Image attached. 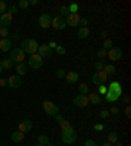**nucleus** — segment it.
<instances>
[{
	"mask_svg": "<svg viewBox=\"0 0 131 146\" xmlns=\"http://www.w3.org/2000/svg\"><path fill=\"white\" fill-rule=\"evenodd\" d=\"M122 93H123L122 85L118 81H113L109 85V88H107V91L105 94V100L109 102V103H113V102L118 100L119 98L122 97Z\"/></svg>",
	"mask_w": 131,
	"mask_h": 146,
	"instance_id": "obj_1",
	"label": "nucleus"
},
{
	"mask_svg": "<svg viewBox=\"0 0 131 146\" xmlns=\"http://www.w3.org/2000/svg\"><path fill=\"white\" fill-rule=\"evenodd\" d=\"M38 47H40V44H38V42L36 39H24L21 42V50L25 54H29V55L37 54Z\"/></svg>",
	"mask_w": 131,
	"mask_h": 146,
	"instance_id": "obj_2",
	"label": "nucleus"
},
{
	"mask_svg": "<svg viewBox=\"0 0 131 146\" xmlns=\"http://www.w3.org/2000/svg\"><path fill=\"white\" fill-rule=\"evenodd\" d=\"M62 141L64 143H73L75 141L77 140V134H76V131L73 129L72 127H70L68 129H64L62 131Z\"/></svg>",
	"mask_w": 131,
	"mask_h": 146,
	"instance_id": "obj_3",
	"label": "nucleus"
},
{
	"mask_svg": "<svg viewBox=\"0 0 131 146\" xmlns=\"http://www.w3.org/2000/svg\"><path fill=\"white\" fill-rule=\"evenodd\" d=\"M42 107L45 110V112L49 116H55L59 113V107L56 104H54L50 100H43L42 102Z\"/></svg>",
	"mask_w": 131,
	"mask_h": 146,
	"instance_id": "obj_4",
	"label": "nucleus"
},
{
	"mask_svg": "<svg viewBox=\"0 0 131 146\" xmlns=\"http://www.w3.org/2000/svg\"><path fill=\"white\" fill-rule=\"evenodd\" d=\"M107 80V74L104 72V70H100V72H96L93 76H92V82L95 85L100 86V85H104L105 82Z\"/></svg>",
	"mask_w": 131,
	"mask_h": 146,
	"instance_id": "obj_5",
	"label": "nucleus"
},
{
	"mask_svg": "<svg viewBox=\"0 0 131 146\" xmlns=\"http://www.w3.org/2000/svg\"><path fill=\"white\" fill-rule=\"evenodd\" d=\"M122 55H123V52L119 47H112L110 50H107V58L112 61L121 60V59H122Z\"/></svg>",
	"mask_w": 131,
	"mask_h": 146,
	"instance_id": "obj_6",
	"label": "nucleus"
},
{
	"mask_svg": "<svg viewBox=\"0 0 131 146\" xmlns=\"http://www.w3.org/2000/svg\"><path fill=\"white\" fill-rule=\"evenodd\" d=\"M43 65V60L38 54H33L29 56V67H32L33 69H38Z\"/></svg>",
	"mask_w": 131,
	"mask_h": 146,
	"instance_id": "obj_7",
	"label": "nucleus"
},
{
	"mask_svg": "<svg viewBox=\"0 0 131 146\" xmlns=\"http://www.w3.org/2000/svg\"><path fill=\"white\" fill-rule=\"evenodd\" d=\"M9 59H11L13 63L20 64V63H22L25 59V52L22 51L21 48H15V50H12V52H11V58Z\"/></svg>",
	"mask_w": 131,
	"mask_h": 146,
	"instance_id": "obj_8",
	"label": "nucleus"
},
{
	"mask_svg": "<svg viewBox=\"0 0 131 146\" xmlns=\"http://www.w3.org/2000/svg\"><path fill=\"white\" fill-rule=\"evenodd\" d=\"M80 18L81 17H80L77 13H70V15L67 16V18H66V25H68V26H71V27L79 26Z\"/></svg>",
	"mask_w": 131,
	"mask_h": 146,
	"instance_id": "obj_9",
	"label": "nucleus"
},
{
	"mask_svg": "<svg viewBox=\"0 0 131 146\" xmlns=\"http://www.w3.org/2000/svg\"><path fill=\"white\" fill-rule=\"evenodd\" d=\"M51 26L54 27L55 30H63V29L67 26V25H66V20H64L63 17H60V16H56V17H54L51 20Z\"/></svg>",
	"mask_w": 131,
	"mask_h": 146,
	"instance_id": "obj_10",
	"label": "nucleus"
},
{
	"mask_svg": "<svg viewBox=\"0 0 131 146\" xmlns=\"http://www.w3.org/2000/svg\"><path fill=\"white\" fill-rule=\"evenodd\" d=\"M73 104L76 107H87L89 104V99L87 95H83V94H79L76 97L73 98Z\"/></svg>",
	"mask_w": 131,
	"mask_h": 146,
	"instance_id": "obj_11",
	"label": "nucleus"
},
{
	"mask_svg": "<svg viewBox=\"0 0 131 146\" xmlns=\"http://www.w3.org/2000/svg\"><path fill=\"white\" fill-rule=\"evenodd\" d=\"M51 20L52 18L50 17L47 13H43V15H41L40 18H38V24H40V26L42 27V29H49V27L51 26Z\"/></svg>",
	"mask_w": 131,
	"mask_h": 146,
	"instance_id": "obj_12",
	"label": "nucleus"
},
{
	"mask_svg": "<svg viewBox=\"0 0 131 146\" xmlns=\"http://www.w3.org/2000/svg\"><path fill=\"white\" fill-rule=\"evenodd\" d=\"M37 54L40 55L41 58H50L52 55V50L50 48L47 44H41L40 47H38V51H37Z\"/></svg>",
	"mask_w": 131,
	"mask_h": 146,
	"instance_id": "obj_13",
	"label": "nucleus"
},
{
	"mask_svg": "<svg viewBox=\"0 0 131 146\" xmlns=\"http://www.w3.org/2000/svg\"><path fill=\"white\" fill-rule=\"evenodd\" d=\"M21 84H22V81H21V78H20V76H18V74H12V76L8 78V85L11 86L12 89L20 88V86H21Z\"/></svg>",
	"mask_w": 131,
	"mask_h": 146,
	"instance_id": "obj_14",
	"label": "nucleus"
},
{
	"mask_svg": "<svg viewBox=\"0 0 131 146\" xmlns=\"http://www.w3.org/2000/svg\"><path fill=\"white\" fill-rule=\"evenodd\" d=\"M12 15H9V13H4V15L0 16V25L3 27H8L9 25L12 24Z\"/></svg>",
	"mask_w": 131,
	"mask_h": 146,
	"instance_id": "obj_15",
	"label": "nucleus"
},
{
	"mask_svg": "<svg viewBox=\"0 0 131 146\" xmlns=\"http://www.w3.org/2000/svg\"><path fill=\"white\" fill-rule=\"evenodd\" d=\"M32 128H33V123L30 120H22L20 123V125H18V131L22 132V133H26V132L30 131Z\"/></svg>",
	"mask_w": 131,
	"mask_h": 146,
	"instance_id": "obj_16",
	"label": "nucleus"
},
{
	"mask_svg": "<svg viewBox=\"0 0 131 146\" xmlns=\"http://www.w3.org/2000/svg\"><path fill=\"white\" fill-rule=\"evenodd\" d=\"M12 47V42L8 39V38H3V39L0 40V50L3 52H8Z\"/></svg>",
	"mask_w": 131,
	"mask_h": 146,
	"instance_id": "obj_17",
	"label": "nucleus"
},
{
	"mask_svg": "<svg viewBox=\"0 0 131 146\" xmlns=\"http://www.w3.org/2000/svg\"><path fill=\"white\" fill-rule=\"evenodd\" d=\"M66 80L68 84H75L79 81V73L77 72H68L66 73Z\"/></svg>",
	"mask_w": 131,
	"mask_h": 146,
	"instance_id": "obj_18",
	"label": "nucleus"
},
{
	"mask_svg": "<svg viewBox=\"0 0 131 146\" xmlns=\"http://www.w3.org/2000/svg\"><path fill=\"white\" fill-rule=\"evenodd\" d=\"M87 97H88V99H89V103H92V104H100L101 102H102L101 97L97 93H92V94L87 95Z\"/></svg>",
	"mask_w": 131,
	"mask_h": 146,
	"instance_id": "obj_19",
	"label": "nucleus"
},
{
	"mask_svg": "<svg viewBox=\"0 0 131 146\" xmlns=\"http://www.w3.org/2000/svg\"><path fill=\"white\" fill-rule=\"evenodd\" d=\"M24 133L22 132H20V131H16V132H13L12 134H11V140L13 141V142H21L22 140H24Z\"/></svg>",
	"mask_w": 131,
	"mask_h": 146,
	"instance_id": "obj_20",
	"label": "nucleus"
},
{
	"mask_svg": "<svg viewBox=\"0 0 131 146\" xmlns=\"http://www.w3.org/2000/svg\"><path fill=\"white\" fill-rule=\"evenodd\" d=\"M16 72L18 73V76H24V74H26V72H28L26 64H25V63L17 64V67H16Z\"/></svg>",
	"mask_w": 131,
	"mask_h": 146,
	"instance_id": "obj_21",
	"label": "nucleus"
},
{
	"mask_svg": "<svg viewBox=\"0 0 131 146\" xmlns=\"http://www.w3.org/2000/svg\"><path fill=\"white\" fill-rule=\"evenodd\" d=\"M76 34H77V38L84 39V38H87V36L89 35V29H88V27H80Z\"/></svg>",
	"mask_w": 131,
	"mask_h": 146,
	"instance_id": "obj_22",
	"label": "nucleus"
},
{
	"mask_svg": "<svg viewBox=\"0 0 131 146\" xmlns=\"http://www.w3.org/2000/svg\"><path fill=\"white\" fill-rule=\"evenodd\" d=\"M102 70L106 73L107 76H109V74H114V73H116V67H114V64H105Z\"/></svg>",
	"mask_w": 131,
	"mask_h": 146,
	"instance_id": "obj_23",
	"label": "nucleus"
},
{
	"mask_svg": "<svg viewBox=\"0 0 131 146\" xmlns=\"http://www.w3.org/2000/svg\"><path fill=\"white\" fill-rule=\"evenodd\" d=\"M0 65H1L3 69H11V68L15 65V63H13L11 59H4V60H1V64H0Z\"/></svg>",
	"mask_w": 131,
	"mask_h": 146,
	"instance_id": "obj_24",
	"label": "nucleus"
},
{
	"mask_svg": "<svg viewBox=\"0 0 131 146\" xmlns=\"http://www.w3.org/2000/svg\"><path fill=\"white\" fill-rule=\"evenodd\" d=\"M107 142L109 143H112V145H113V143H116V142H118V134L116 133V132H110L109 134H107Z\"/></svg>",
	"mask_w": 131,
	"mask_h": 146,
	"instance_id": "obj_25",
	"label": "nucleus"
},
{
	"mask_svg": "<svg viewBox=\"0 0 131 146\" xmlns=\"http://www.w3.org/2000/svg\"><path fill=\"white\" fill-rule=\"evenodd\" d=\"M79 91H80V94H83V95L89 94V88H88V85H87L85 82H81V84L79 85Z\"/></svg>",
	"mask_w": 131,
	"mask_h": 146,
	"instance_id": "obj_26",
	"label": "nucleus"
},
{
	"mask_svg": "<svg viewBox=\"0 0 131 146\" xmlns=\"http://www.w3.org/2000/svg\"><path fill=\"white\" fill-rule=\"evenodd\" d=\"M49 137L46 136V134H41V136H38V143L42 146H46L47 143H49Z\"/></svg>",
	"mask_w": 131,
	"mask_h": 146,
	"instance_id": "obj_27",
	"label": "nucleus"
},
{
	"mask_svg": "<svg viewBox=\"0 0 131 146\" xmlns=\"http://www.w3.org/2000/svg\"><path fill=\"white\" fill-rule=\"evenodd\" d=\"M67 8H68V12L70 13H77V11H79V4L77 3H71Z\"/></svg>",
	"mask_w": 131,
	"mask_h": 146,
	"instance_id": "obj_28",
	"label": "nucleus"
},
{
	"mask_svg": "<svg viewBox=\"0 0 131 146\" xmlns=\"http://www.w3.org/2000/svg\"><path fill=\"white\" fill-rule=\"evenodd\" d=\"M59 13H60V17H62V16H66V17H67V16L70 15V12H68V8L66 5H62L60 8H59Z\"/></svg>",
	"mask_w": 131,
	"mask_h": 146,
	"instance_id": "obj_29",
	"label": "nucleus"
},
{
	"mask_svg": "<svg viewBox=\"0 0 131 146\" xmlns=\"http://www.w3.org/2000/svg\"><path fill=\"white\" fill-rule=\"evenodd\" d=\"M96 54H97V56H98L100 59H104L105 56H107V51H106L105 48H100L97 52H96Z\"/></svg>",
	"mask_w": 131,
	"mask_h": 146,
	"instance_id": "obj_30",
	"label": "nucleus"
},
{
	"mask_svg": "<svg viewBox=\"0 0 131 146\" xmlns=\"http://www.w3.org/2000/svg\"><path fill=\"white\" fill-rule=\"evenodd\" d=\"M112 47H113V42H112L110 39H105L104 40V47H102V48H105L107 51V50H110Z\"/></svg>",
	"mask_w": 131,
	"mask_h": 146,
	"instance_id": "obj_31",
	"label": "nucleus"
},
{
	"mask_svg": "<svg viewBox=\"0 0 131 146\" xmlns=\"http://www.w3.org/2000/svg\"><path fill=\"white\" fill-rule=\"evenodd\" d=\"M59 124H60L62 131H64V129H68V128L71 127L70 121H68V120H66V119H64V120H63V121H62V123H59Z\"/></svg>",
	"mask_w": 131,
	"mask_h": 146,
	"instance_id": "obj_32",
	"label": "nucleus"
},
{
	"mask_svg": "<svg viewBox=\"0 0 131 146\" xmlns=\"http://www.w3.org/2000/svg\"><path fill=\"white\" fill-rule=\"evenodd\" d=\"M28 7H29V3H28V0H20V1H18V8L26 9Z\"/></svg>",
	"mask_w": 131,
	"mask_h": 146,
	"instance_id": "obj_33",
	"label": "nucleus"
},
{
	"mask_svg": "<svg viewBox=\"0 0 131 146\" xmlns=\"http://www.w3.org/2000/svg\"><path fill=\"white\" fill-rule=\"evenodd\" d=\"M7 4H5V1H0V15H4V13L7 12Z\"/></svg>",
	"mask_w": 131,
	"mask_h": 146,
	"instance_id": "obj_34",
	"label": "nucleus"
},
{
	"mask_svg": "<svg viewBox=\"0 0 131 146\" xmlns=\"http://www.w3.org/2000/svg\"><path fill=\"white\" fill-rule=\"evenodd\" d=\"M104 65H105V64L102 63V61H98V63H96V64H95V69H96V72H100V70L104 69Z\"/></svg>",
	"mask_w": 131,
	"mask_h": 146,
	"instance_id": "obj_35",
	"label": "nucleus"
},
{
	"mask_svg": "<svg viewBox=\"0 0 131 146\" xmlns=\"http://www.w3.org/2000/svg\"><path fill=\"white\" fill-rule=\"evenodd\" d=\"M9 34V30H8V27H1V30H0V35L3 36V38H7Z\"/></svg>",
	"mask_w": 131,
	"mask_h": 146,
	"instance_id": "obj_36",
	"label": "nucleus"
},
{
	"mask_svg": "<svg viewBox=\"0 0 131 146\" xmlns=\"http://www.w3.org/2000/svg\"><path fill=\"white\" fill-rule=\"evenodd\" d=\"M55 50H56V52H58L59 55H66V52H67L63 46H56V48H55Z\"/></svg>",
	"mask_w": 131,
	"mask_h": 146,
	"instance_id": "obj_37",
	"label": "nucleus"
},
{
	"mask_svg": "<svg viewBox=\"0 0 131 146\" xmlns=\"http://www.w3.org/2000/svg\"><path fill=\"white\" fill-rule=\"evenodd\" d=\"M16 12H17V7H15V5H11L7 8V13H9V15H13Z\"/></svg>",
	"mask_w": 131,
	"mask_h": 146,
	"instance_id": "obj_38",
	"label": "nucleus"
},
{
	"mask_svg": "<svg viewBox=\"0 0 131 146\" xmlns=\"http://www.w3.org/2000/svg\"><path fill=\"white\" fill-rule=\"evenodd\" d=\"M106 91H107V88L106 86H104V85H100L98 86V93H100V94H106Z\"/></svg>",
	"mask_w": 131,
	"mask_h": 146,
	"instance_id": "obj_39",
	"label": "nucleus"
},
{
	"mask_svg": "<svg viewBox=\"0 0 131 146\" xmlns=\"http://www.w3.org/2000/svg\"><path fill=\"white\" fill-rule=\"evenodd\" d=\"M56 77H58V78H63V77H66V72H64L63 69L56 70Z\"/></svg>",
	"mask_w": 131,
	"mask_h": 146,
	"instance_id": "obj_40",
	"label": "nucleus"
},
{
	"mask_svg": "<svg viewBox=\"0 0 131 146\" xmlns=\"http://www.w3.org/2000/svg\"><path fill=\"white\" fill-rule=\"evenodd\" d=\"M100 116L102 119H106L107 116H109V111H107V110H102V111L100 112Z\"/></svg>",
	"mask_w": 131,
	"mask_h": 146,
	"instance_id": "obj_41",
	"label": "nucleus"
},
{
	"mask_svg": "<svg viewBox=\"0 0 131 146\" xmlns=\"http://www.w3.org/2000/svg\"><path fill=\"white\" fill-rule=\"evenodd\" d=\"M88 20L87 18H80V24L79 25H81V27H87V25H88Z\"/></svg>",
	"mask_w": 131,
	"mask_h": 146,
	"instance_id": "obj_42",
	"label": "nucleus"
},
{
	"mask_svg": "<svg viewBox=\"0 0 131 146\" xmlns=\"http://www.w3.org/2000/svg\"><path fill=\"white\" fill-rule=\"evenodd\" d=\"M125 113H126V117H127V119L131 117V106H127V107H126Z\"/></svg>",
	"mask_w": 131,
	"mask_h": 146,
	"instance_id": "obj_43",
	"label": "nucleus"
},
{
	"mask_svg": "<svg viewBox=\"0 0 131 146\" xmlns=\"http://www.w3.org/2000/svg\"><path fill=\"white\" fill-rule=\"evenodd\" d=\"M93 129H95V131H104V125L102 124H95L93 125Z\"/></svg>",
	"mask_w": 131,
	"mask_h": 146,
	"instance_id": "obj_44",
	"label": "nucleus"
},
{
	"mask_svg": "<svg viewBox=\"0 0 131 146\" xmlns=\"http://www.w3.org/2000/svg\"><path fill=\"white\" fill-rule=\"evenodd\" d=\"M84 146H97V145H96V142L93 140H87L84 142Z\"/></svg>",
	"mask_w": 131,
	"mask_h": 146,
	"instance_id": "obj_45",
	"label": "nucleus"
},
{
	"mask_svg": "<svg viewBox=\"0 0 131 146\" xmlns=\"http://www.w3.org/2000/svg\"><path fill=\"white\" fill-rule=\"evenodd\" d=\"M122 98V102L123 103H126V104H130V97H128V95H123V97H121Z\"/></svg>",
	"mask_w": 131,
	"mask_h": 146,
	"instance_id": "obj_46",
	"label": "nucleus"
},
{
	"mask_svg": "<svg viewBox=\"0 0 131 146\" xmlns=\"http://www.w3.org/2000/svg\"><path fill=\"white\" fill-rule=\"evenodd\" d=\"M109 112H110V113H114V115H117V113L119 112V110H118V107H114V106H113L112 108L109 110Z\"/></svg>",
	"mask_w": 131,
	"mask_h": 146,
	"instance_id": "obj_47",
	"label": "nucleus"
},
{
	"mask_svg": "<svg viewBox=\"0 0 131 146\" xmlns=\"http://www.w3.org/2000/svg\"><path fill=\"white\" fill-rule=\"evenodd\" d=\"M8 85V80L7 78H0V86H5Z\"/></svg>",
	"mask_w": 131,
	"mask_h": 146,
	"instance_id": "obj_48",
	"label": "nucleus"
},
{
	"mask_svg": "<svg viewBox=\"0 0 131 146\" xmlns=\"http://www.w3.org/2000/svg\"><path fill=\"white\" fill-rule=\"evenodd\" d=\"M55 119H56V121H58V123H62L64 120V117L62 115H59V113H58V115H55Z\"/></svg>",
	"mask_w": 131,
	"mask_h": 146,
	"instance_id": "obj_49",
	"label": "nucleus"
},
{
	"mask_svg": "<svg viewBox=\"0 0 131 146\" xmlns=\"http://www.w3.org/2000/svg\"><path fill=\"white\" fill-rule=\"evenodd\" d=\"M47 46H49V47H50V48H56V46H58V44H56V43H55V42H50L49 43V44H47Z\"/></svg>",
	"mask_w": 131,
	"mask_h": 146,
	"instance_id": "obj_50",
	"label": "nucleus"
},
{
	"mask_svg": "<svg viewBox=\"0 0 131 146\" xmlns=\"http://www.w3.org/2000/svg\"><path fill=\"white\" fill-rule=\"evenodd\" d=\"M28 3H29V5H36L38 1L37 0H28Z\"/></svg>",
	"mask_w": 131,
	"mask_h": 146,
	"instance_id": "obj_51",
	"label": "nucleus"
},
{
	"mask_svg": "<svg viewBox=\"0 0 131 146\" xmlns=\"http://www.w3.org/2000/svg\"><path fill=\"white\" fill-rule=\"evenodd\" d=\"M100 36H101V38H106V36H107V33H106V31H101V33H100Z\"/></svg>",
	"mask_w": 131,
	"mask_h": 146,
	"instance_id": "obj_52",
	"label": "nucleus"
},
{
	"mask_svg": "<svg viewBox=\"0 0 131 146\" xmlns=\"http://www.w3.org/2000/svg\"><path fill=\"white\" fill-rule=\"evenodd\" d=\"M101 146H113V145H112V143H109V142H105V143H102Z\"/></svg>",
	"mask_w": 131,
	"mask_h": 146,
	"instance_id": "obj_53",
	"label": "nucleus"
},
{
	"mask_svg": "<svg viewBox=\"0 0 131 146\" xmlns=\"http://www.w3.org/2000/svg\"><path fill=\"white\" fill-rule=\"evenodd\" d=\"M114 145H116V146H122V145H121V143H119V142H116V143H114Z\"/></svg>",
	"mask_w": 131,
	"mask_h": 146,
	"instance_id": "obj_54",
	"label": "nucleus"
},
{
	"mask_svg": "<svg viewBox=\"0 0 131 146\" xmlns=\"http://www.w3.org/2000/svg\"><path fill=\"white\" fill-rule=\"evenodd\" d=\"M46 146H55V145H54V143H50V142H49V143H47V145H46Z\"/></svg>",
	"mask_w": 131,
	"mask_h": 146,
	"instance_id": "obj_55",
	"label": "nucleus"
},
{
	"mask_svg": "<svg viewBox=\"0 0 131 146\" xmlns=\"http://www.w3.org/2000/svg\"><path fill=\"white\" fill-rule=\"evenodd\" d=\"M1 72H3V68H1V65H0V74H1Z\"/></svg>",
	"mask_w": 131,
	"mask_h": 146,
	"instance_id": "obj_56",
	"label": "nucleus"
},
{
	"mask_svg": "<svg viewBox=\"0 0 131 146\" xmlns=\"http://www.w3.org/2000/svg\"><path fill=\"white\" fill-rule=\"evenodd\" d=\"M34 146H42V145H40V143H37V145H34Z\"/></svg>",
	"mask_w": 131,
	"mask_h": 146,
	"instance_id": "obj_57",
	"label": "nucleus"
},
{
	"mask_svg": "<svg viewBox=\"0 0 131 146\" xmlns=\"http://www.w3.org/2000/svg\"><path fill=\"white\" fill-rule=\"evenodd\" d=\"M1 27H3V26H1V25H0V30H1Z\"/></svg>",
	"mask_w": 131,
	"mask_h": 146,
	"instance_id": "obj_58",
	"label": "nucleus"
}]
</instances>
